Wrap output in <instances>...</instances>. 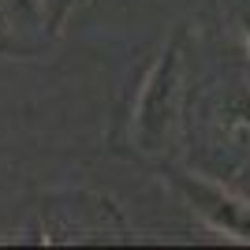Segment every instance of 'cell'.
Returning a JSON list of instances; mask_svg holds the SVG:
<instances>
[{
  "label": "cell",
  "mask_w": 250,
  "mask_h": 250,
  "mask_svg": "<svg viewBox=\"0 0 250 250\" xmlns=\"http://www.w3.org/2000/svg\"><path fill=\"white\" fill-rule=\"evenodd\" d=\"M179 75H183V56H179V45L172 42L149 67L135 104V142L146 153H161L168 142L179 104Z\"/></svg>",
  "instance_id": "6da1fadb"
},
{
  "label": "cell",
  "mask_w": 250,
  "mask_h": 250,
  "mask_svg": "<svg viewBox=\"0 0 250 250\" xmlns=\"http://www.w3.org/2000/svg\"><path fill=\"white\" fill-rule=\"evenodd\" d=\"M172 187L190 202V209L206 220L209 228L224 231V235H231L239 243H250V206L247 202H239L235 194L213 187L206 179L187 176V172H172Z\"/></svg>",
  "instance_id": "7a4b0ae2"
},
{
  "label": "cell",
  "mask_w": 250,
  "mask_h": 250,
  "mask_svg": "<svg viewBox=\"0 0 250 250\" xmlns=\"http://www.w3.org/2000/svg\"><path fill=\"white\" fill-rule=\"evenodd\" d=\"M243 38H247V52H250V15L243 19Z\"/></svg>",
  "instance_id": "3957f363"
}]
</instances>
